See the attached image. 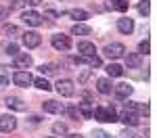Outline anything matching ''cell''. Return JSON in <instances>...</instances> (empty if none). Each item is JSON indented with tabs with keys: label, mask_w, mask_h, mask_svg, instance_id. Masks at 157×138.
<instances>
[{
	"label": "cell",
	"mask_w": 157,
	"mask_h": 138,
	"mask_svg": "<svg viewBox=\"0 0 157 138\" xmlns=\"http://www.w3.org/2000/svg\"><path fill=\"white\" fill-rule=\"evenodd\" d=\"M92 115L97 117L98 121H103V124H113V121H117V113L113 107H97Z\"/></svg>",
	"instance_id": "6da1fadb"
},
{
	"label": "cell",
	"mask_w": 157,
	"mask_h": 138,
	"mask_svg": "<svg viewBox=\"0 0 157 138\" xmlns=\"http://www.w3.org/2000/svg\"><path fill=\"white\" fill-rule=\"evenodd\" d=\"M13 84L21 86V88H27L29 84H34V77L29 75V71H17V73H13Z\"/></svg>",
	"instance_id": "7a4b0ae2"
},
{
	"label": "cell",
	"mask_w": 157,
	"mask_h": 138,
	"mask_svg": "<svg viewBox=\"0 0 157 138\" xmlns=\"http://www.w3.org/2000/svg\"><path fill=\"white\" fill-rule=\"evenodd\" d=\"M50 44H52L57 50H69V48H71V40H69V36H63V34L52 36Z\"/></svg>",
	"instance_id": "3957f363"
},
{
	"label": "cell",
	"mask_w": 157,
	"mask_h": 138,
	"mask_svg": "<svg viewBox=\"0 0 157 138\" xmlns=\"http://www.w3.org/2000/svg\"><path fill=\"white\" fill-rule=\"evenodd\" d=\"M124 52H126V48H124V44H120V42H113V44H107L105 46V54H107L109 59H120V57H124Z\"/></svg>",
	"instance_id": "277c9868"
},
{
	"label": "cell",
	"mask_w": 157,
	"mask_h": 138,
	"mask_svg": "<svg viewBox=\"0 0 157 138\" xmlns=\"http://www.w3.org/2000/svg\"><path fill=\"white\" fill-rule=\"evenodd\" d=\"M57 92L61 96H73L75 88H73V82L71 80H59L57 82Z\"/></svg>",
	"instance_id": "5b68a950"
},
{
	"label": "cell",
	"mask_w": 157,
	"mask_h": 138,
	"mask_svg": "<svg viewBox=\"0 0 157 138\" xmlns=\"http://www.w3.org/2000/svg\"><path fill=\"white\" fill-rule=\"evenodd\" d=\"M40 42H42V38L36 32H25L23 34V46H27V48H38Z\"/></svg>",
	"instance_id": "8992f818"
},
{
	"label": "cell",
	"mask_w": 157,
	"mask_h": 138,
	"mask_svg": "<svg viewBox=\"0 0 157 138\" xmlns=\"http://www.w3.org/2000/svg\"><path fill=\"white\" fill-rule=\"evenodd\" d=\"M23 23L25 25H32V27H38V25H42V15L40 13H36V11H27V13H23Z\"/></svg>",
	"instance_id": "52a82bcc"
},
{
	"label": "cell",
	"mask_w": 157,
	"mask_h": 138,
	"mask_svg": "<svg viewBox=\"0 0 157 138\" xmlns=\"http://www.w3.org/2000/svg\"><path fill=\"white\" fill-rule=\"evenodd\" d=\"M17 128V119L13 115H2L0 117V132H13Z\"/></svg>",
	"instance_id": "ba28073f"
},
{
	"label": "cell",
	"mask_w": 157,
	"mask_h": 138,
	"mask_svg": "<svg viewBox=\"0 0 157 138\" xmlns=\"http://www.w3.org/2000/svg\"><path fill=\"white\" fill-rule=\"evenodd\" d=\"M6 107L9 109H13V111H27V103L25 100H21V99H17V96H9L6 99Z\"/></svg>",
	"instance_id": "9c48e42d"
},
{
	"label": "cell",
	"mask_w": 157,
	"mask_h": 138,
	"mask_svg": "<svg viewBox=\"0 0 157 138\" xmlns=\"http://www.w3.org/2000/svg\"><path fill=\"white\" fill-rule=\"evenodd\" d=\"M117 29H120L121 34H132L134 32V21L130 19V17H121V19H117Z\"/></svg>",
	"instance_id": "30bf717a"
},
{
	"label": "cell",
	"mask_w": 157,
	"mask_h": 138,
	"mask_svg": "<svg viewBox=\"0 0 157 138\" xmlns=\"http://www.w3.org/2000/svg\"><path fill=\"white\" fill-rule=\"evenodd\" d=\"M32 57L29 54H15V67L17 69H29L32 67Z\"/></svg>",
	"instance_id": "8fae6325"
},
{
	"label": "cell",
	"mask_w": 157,
	"mask_h": 138,
	"mask_svg": "<svg viewBox=\"0 0 157 138\" xmlns=\"http://www.w3.org/2000/svg\"><path fill=\"white\" fill-rule=\"evenodd\" d=\"M42 109L46 113H65V107L57 103V100H46V103H42Z\"/></svg>",
	"instance_id": "7c38bea8"
},
{
	"label": "cell",
	"mask_w": 157,
	"mask_h": 138,
	"mask_svg": "<svg viewBox=\"0 0 157 138\" xmlns=\"http://www.w3.org/2000/svg\"><path fill=\"white\" fill-rule=\"evenodd\" d=\"M132 92H134V88L130 86V84H117V86H115V96H117V99H128Z\"/></svg>",
	"instance_id": "4fadbf2b"
},
{
	"label": "cell",
	"mask_w": 157,
	"mask_h": 138,
	"mask_svg": "<svg viewBox=\"0 0 157 138\" xmlns=\"http://www.w3.org/2000/svg\"><path fill=\"white\" fill-rule=\"evenodd\" d=\"M126 65H128V69H138L143 65V57L140 54H128L126 57Z\"/></svg>",
	"instance_id": "5bb4252c"
},
{
	"label": "cell",
	"mask_w": 157,
	"mask_h": 138,
	"mask_svg": "<svg viewBox=\"0 0 157 138\" xmlns=\"http://www.w3.org/2000/svg\"><path fill=\"white\" fill-rule=\"evenodd\" d=\"M121 121H124L126 125H138L140 124V117H138L136 113H132V111H126L124 117H121Z\"/></svg>",
	"instance_id": "9a60e30c"
},
{
	"label": "cell",
	"mask_w": 157,
	"mask_h": 138,
	"mask_svg": "<svg viewBox=\"0 0 157 138\" xmlns=\"http://www.w3.org/2000/svg\"><path fill=\"white\" fill-rule=\"evenodd\" d=\"M78 50H80L84 57H90V54H94V52H97V48H94V44H92V42H80V44H78Z\"/></svg>",
	"instance_id": "2e32d148"
},
{
	"label": "cell",
	"mask_w": 157,
	"mask_h": 138,
	"mask_svg": "<svg viewBox=\"0 0 157 138\" xmlns=\"http://www.w3.org/2000/svg\"><path fill=\"white\" fill-rule=\"evenodd\" d=\"M97 90L101 94H109V92H111V82H109L107 77H98L97 80Z\"/></svg>",
	"instance_id": "e0dca14e"
},
{
	"label": "cell",
	"mask_w": 157,
	"mask_h": 138,
	"mask_svg": "<svg viewBox=\"0 0 157 138\" xmlns=\"http://www.w3.org/2000/svg\"><path fill=\"white\" fill-rule=\"evenodd\" d=\"M71 34H73V36H88V34H90V25L75 23V25L71 27Z\"/></svg>",
	"instance_id": "ac0fdd59"
},
{
	"label": "cell",
	"mask_w": 157,
	"mask_h": 138,
	"mask_svg": "<svg viewBox=\"0 0 157 138\" xmlns=\"http://www.w3.org/2000/svg\"><path fill=\"white\" fill-rule=\"evenodd\" d=\"M67 15H69L71 19H75V21H84V19H88V13L82 11V9H69Z\"/></svg>",
	"instance_id": "d6986e66"
},
{
	"label": "cell",
	"mask_w": 157,
	"mask_h": 138,
	"mask_svg": "<svg viewBox=\"0 0 157 138\" xmlns=\"http://www.w3.org/2000/svg\"><path fill=\"white\" fill-rule=\"evenodd\" d=\"M107 73L111 75V77H121V75H124V67L117 65V63H111L107 67Z\"/></svg>",
	"instance_id": "ffe728a7"
},
{
	"label": "cell",
	"mask_w": 157,
	"mask_h": 138,
	"mask_svg": "<svg viewBox=\"0 0 157 138\" xmlns=\"http://www.w3.org/2000/svg\"><path fill=\"white\" fill-rule=\"evenodd\" d=\"M92 111H94V109H92V105H90L88 100H84V103H80V113L84 115L86 119H90V117H92Z\"/></svg>",
	"instance_id": "44dd1931"
},
{
	"label": "cell",
	"mask_w": 157,
	"mask_h": 138,
	"mask_svg": "<svg viewBox=\"0 0 157 138\" xmlns=\"http://www.w3.org/2000/svg\"><path fill=\"white\" fill-rule=\"evenodd\" d=\"M2 34L13 40L15 36H19V27H17V25H4V27H2Z\"/></svg>",
	"instance_id": "7402d4cb"
},
{
	"label": "cell",
	"mask_w": 157,
	"mask_h": 138,
	"mask_svg": "<svg viewBox=\"0 0 157 138\" xmlns=\"http://www.w3.org/2000/svg\"><path fill=\"white\" fill-rule=\"evenodd\" d=\"M128 0H111V9H115V11H120V13H124V11H128Z\"/></svg>",
	"instance_id": "603a6c76"
},
{
	"label": "cell",
	"mask_w": 157,
	"mask_h": 138,
	"mask_svg": "<svg viewBox=\"0 0 157 138\" xmlns=\"http://www.w3.org/2000/svg\"><path fill=\"white\" fill-rule=\"evenodd\" d=\"M34 84H36V88H40V90H46V92H48V90H52V86H50L44 77H38V80H34Z\"/></svg>",
	"instance_id": "cb8c5ba5"
},
{
	"label": "cell",
	"mask_w": 157,
	"mask_h": 138,
	"mask_svg": "<svg viewBox=\"0 0 157 138\" xmlns=\"http://www.w3.org/2000/svg\"><path fill=\"white\" fill-rule=\"evenodd\" d=\"M86 63H88L90 67H101V65H103L101 57H97V54H90V57H86Z\"/></svg>",
	"instance_id": "d4e9b609"
},
{
	"label": "cell",
	"mask_w": 157,
	"mask_h": 138,
	"mask_svg": "<svg viewBox=\"0 0 157 138\" xmlns=\"http://www.w3.org/2000/svg\"><path fill=\"white\" fill-rule=\"evenodd\" d=\"M149 11H151V4H149V0H140V2H138V13H140V15H149Z\"/></svg>",
	"instance_id": "484cf974"
},
{
	"label": "cell",
	"mask_w": 157,
	"mask_h": 138,
	"mask_svg": "<svg viewBox=\"0 0 157 138\" xmlns=\"http://www.w3.org/2000/svg\"><path fill=\"white\" fill-rule=\"evenodd\" d=\"M52 132H55V134H67V125L57 121V124H52Z\"/></svg>",
	"instance_id": "4316f807"
},
{
	"label": "cell",
	"mask_w": 157,
	"mask_h": 138,
	"mask_svg": "<svg viewBox=\"0 0 157 138\" xmlns=\"http://www.w3.org/2000/svg\"><path fill=\"white\" fill-rule=\"evenodd\" d=\"M149 50H151V44H149V40H143V42L138 44V54H149Z\"/></svg>",
	"instance_id": "83f0119b"
},
{
	"label": "cell",
	"mask_w": 157,
	"mask_h": 138,
	"mask_svg": "<svg viewBox=\"0 0 157 138\" xmlns=\"http://www.w3.org/2000/svg\"><path fill=\"white\" fill-rule=\"evenodd\" d=\"M4 50H6V54H13V57H15V54H19V46H17L15 42L6 44V46H4Z\"/></svg>",
	"instance_id": "f1b7e54d"
},
{
	"label": "cell",
	"mask_w": 157,
	"mask_h": 138,
	"mask_svg": "<svg viewBox=\"0 0 157 138\" xmlns=\"http://www.w3.org/2000/svg\"><path fill=\"white\" fill-rule=\"evenodd\" d=\"M38 69H40V73L44 75H50V73H55V65H40V67H38Z\"/></svg>",
	"instance_id": "f546056e"
},
{
	"label": "cell",
	"mask_w": 157,
	"mask_h": 138,
	"mask_svg": "<svg viewBox=\"0 0 157 138\" xmlns=\"http://www.w3.org/2000/svg\"><path fill=\"white\" fill-rule=\"evenodd\" d=\"M65 113H67L71 119H78V117H80V111H78V107H67V109H65Z\"/></svg>",
	"instance_id": "4dcf8cb0"
},
{
	"label": "cell",
	"mask_w": 157,
	"mask_h": 138,
	"mask_svg": "<svg viewBox=\"0 0 157 138\" xmlns=\"http://www.w3.org/2000/svg\"><path fill=\"white\" fill-rule=\"evenodd\" d=\"M23 4H25V0H11V6H9V11H19V9H23Z\"/></svg>",
	"instance_id": "1f68e13d"
},
{
	"label": "cell",
	"mask_w": 157,
	"mask_h": 138,
	"mask_svg": "<svg viewBox=\"0 0 157 138\" xmlns=\"http://www.w3.org/2000/svg\"><path fill=\"white\" fill-rule=\"evenodd\" d=\"M94 138H113V136H109L107 132H103V130H94Z\"/></svg>",
	"instance_id": "d6a6232c"
},
{
	"label": "cell",
	"mask_w": 157,
	"mask_h": 138,
	"mask_svg": "<svg viewBox=\"0 0 157 138\" xmlns=\"http://www.w3.org/2000/svg\"><path fill=\"white\" fill-rule=\"evenodd\" d=\"M9 84H11V80H9L6 75H0V88H6Z\"/></svg>",
	"instance_id": "836d02e7"
},
{
	"label": "cell",
	"mask_w": 157,
	"mask_h": 138,
	"mask_svg": "<svg viewBox=\"0 0 157 138\" xmlns=\"http://www.w3.org/2000/svg\"><path fill=\"white\" fill-rule=\"evenodd\" d=\"M6 15H9V9L0 4V19H6Z\"/></svg>",
	"instance_id": "e575fe53"
},
{
	"label": "cell",
	"mask_w": 157,
	"mask_h": 138,
	"mask_svg": "<svg viewBox=\"0 0 157 138\" xmlns=\"http://www.w3.org/2000/svg\"><path fill=\"white\" fill-rule=\"evenodd\" d=\"M88 77H90V69H86L84 73L80 75V82H82V84H84V82H86V80H88Z\"/></svg>",
	"instance_id": "d590c367"
},
{
	"label": "cell",
	"mask_w": 157,
	"mask_h": 138,
	"mask_svg": "<svg viewBox=\"0 0 157 138\" xmlns=\"http://www.w3.org/2000/svg\"><path fill=\"white\" fill-rule=\"evenodd\" d=\"M25 2H27V4H32V6H38V4H42L44 0H25Z\"/></svg>",
	"instance_id": "8d00e7d4"
},
{
	"label": "cell",
	"mask_w": 157,
	"mask_h": 138,
	"mask_svg": "<svg viewBox=\"0 0 157 138\" xmlns=\"http://www.w3.org/2000/svg\"><path fill=\"white\" fill-rule=\"evenodd\" d=\"M124 136H126V138H143V136H138V134H134V132H126Z\"/></svg>",
	"instance_id": "74e56055"
},
{
	"label": "cell",
	"mask_w": 157,
	"mask_h": 138,
	"mask_svg": "<svg viewBox=\"0 0 157 138\" xmlns=\"http://www.w3.org/2000/svg\"><path fill=\"white\" fill-rule=\"evenodd\" d=\"M46 15H48V17H50V19H57V13H55V11H52V9H50V11H48V13H46Z\"/></svg>",
	"instance_id": "f35d334b"
},
{
	"label": "cell",
	"mask_w": 157,
	"mask_h": 138,
	"mask_svg": "<svg viewBox=\"0 0 157 138\" xmlns=\"http://www.w3.org/2000/svg\"><path fill=\"white\" fill-rule=\"evenodd\" d=\"M65 138H82V136H78V134H69V136H65Z\"/></svg>",
	"instance_id": "ab89813d"
},
{
	"label": "cell",
	"mask_w": 157,
	"mask_h": 138,
	"mask_svg": "<svg viewBox=\"0 0 157 138\" xmlns=\"http://www.w3.org/2000/svg\"><path fill=\"white\" fill-rule=\"evenodd\" d=\"M48 138H52V136H48Z\"/></svg>",
	"instance_id": "60d3db41"
}]
</instances>
